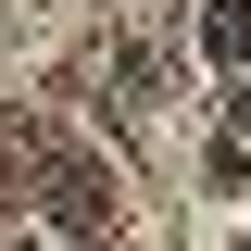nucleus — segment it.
Masks as SVG:
<instances>
[{"label": "nucleus", "instance_id": "nucleus-1", "mask_svg": "<svg viewBox=\"0 0 251 251\" xmlns=\"http://www.w3.org/2000/svg\"><path fill=\"white\" fill-rule=\"evenodd\" d=\"M38 214H50V226H63L75 251H88L100 226H113V188H100V163H75V151H50V163H38Z\"/></svg>", "mask_w": 251, "mask_h": 251}, {"label": "nucleus", "instance_id": "nucleus-2", "mask_svg": "<svg viewBox=\"0 0 251 251\" xmlns=\"http://www.w3.org/2000/svg\"><path fill=\"white\" fill-rule=\"evenodd\" d=\"M201 50L226 75H251V0H201Z\"/></svg>", "mask_w": 251, "mask_h": 251}, {"label": "nucleus", "instance_id": "nucleus-3", "mask_svg": "<svg viewBox=\"0 0 251 251\" xmlns=\"http://www.w3.org/2000/svg\"><path fill=\"white\" fill-rule=\"evenodd\" d=\"M226 113H239V126H251V75H239V88H226Z\"/></svg>", "mask_w": 251, "mask_h": 251}]
</instances>
